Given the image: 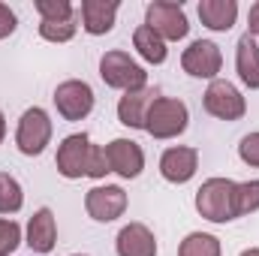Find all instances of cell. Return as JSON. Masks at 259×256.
<instances>
[{
    "mask_svg": "<svg viewBox=\"0 0 259 256\" xmlns=\"http://www.w3.org/2000/svg\"><path fill=\"white\" fill-rule=\"evenodd\" d=\"M33 9L39 12L42 21H72L75 18V6L69 0H36Z\"/></svg>",
    "mask_w": 259,
    "mask_h": 256,
    "instance_id": "603a6c76",
    "label": "cell"
},
{
    "mask_svg": "<svg viewBox=\"0 0 259 256\" xmlns=\"http://www.w3.org/2000/svg\"><path fill=\"white\" fill-rule=\"evenodd\" d=\"M52 142V118L46 109L33 106L21 115L18 130H15V145L24 157H39L46 151V145Z\"/></svg>",
    "mask_w": 259,
    "mask_h": 256,
    "instance_id": "8992f818",
    "label": "cell"
},
{
    "mask_svg": "<svg viewBox=\"0 0 259 256\" xmlns=\"http://www.w3.org/2000/svg\"><path fill=\"white\" fill-rule=\"evenodd\" d=\"M241 256H259V247H247V250H241Z\"/></svg>",
    "mask_w": 259,
    "mask_h": 256,
    "instance_id": "4dcf8cb0",
    "label": "cell"
},
{
    "mask_svg": "<svg viewBox=\"0 0 259 256\" xmlns=\"http://www.w3.org/2000/svg\"><path fill=\"white\" fill-rule=\"evenodd\" d=\"M55 106L64 121H84L94 112V88L81 78H66L55 88Z\"/></svg>",
    "mask_w": 259,
    "mask_h": 256,
    "instance_id": "52a82bcc",
    "label": "cell"
},
{
    "mask_svg": "<svg viewBox=\"0 0 259 256\" xmlns=\"http://www.w3.org/2000/svg\"><path fill=\"white\" fill-rule=\"evenodd\" d=\"M15 24H18L15 12H12V9H9L6 3H0V39L12 36V33H15Z\"/></svg>",
    "mask_w": 259,
    "mask_h": 256,
    "instance_id": "83f0119b",
    "label": "cell"
},
{
    "mask_svg": "<svg viewBox=\"0 0 259 256\" xmlns=\"http://www.w3.org/2000/svg\"><path fill=\"white\" fill-rule=\"evenodd\" d=\"M235 181L232 178H208L196 190V211L211 223H229L238 220L235 211Z\"/></svg>",
    "mask_w": 259,
    "mask_h": 256,
    "instance_id": "6da1fadb",
    "label": "cell"
},
{
    "mask_svg": "<svg viewBox=\"0 0 259 256\" xmlns=\"http://www.w3.org/2000/svg\"><path fill=\"white\" fill-rule=\"evenodd\" d=\"M220 253H223L220 238L208 235V232H190L178 247V256H220Z\"/></svg>",
    "mask_w": 259,
    "mask_h": 256,
    "instance_id": "ffe728a7",
    "label": "cell"
},
{
    "mask_svg": "<svg viewBox=\"0 0 259 256\" xmlns=\"http://www.w3.org/2000/svg\"><path fill=\"white\" fill-rule=\"evenodd\" d=\"M145 24L163 36L166 42H178L190 33V21H187V12L181 3H172V0H154L148 3L145 9Z\"/></svg>",
    "mask_w": 259,
    "mask_h": 256,
    "instance_id": "277c9868",
    "label": "cell"
},
{
    "mask_svg": "<svg viewBox=\"0 0 259 256\" xmlns=\"http://www.w3.org/2000/svg\"><path fill=\"white\" fill-rule=\"evenodd\" d=\"M202 106L211 118L217 121H241L247 115V100L241 97V91L226 81V78H214L202 97Z\"/></svg>",
    "mask_w": 259,
    "mask_h": 256,
    "instance_id": "5b68a950",
    "label": "cell"
},
{
    "mask_svg": "<svg viewBox=\"0 0 259 256\" xmlns=\"http://www.w3.org/2000/svg\"><path fill=\"white\" fill-rule=\"evenodd\" d=\"M24 205V190L21 184L9 175V172H0V214H18Z\"/></svg>",
    "mask_w": 259,
    "mask_h": 256,
    "instance_id": "44dd1931",
    "label": "cell"
},
{
    "mask_svg": "<svg viewBox=\"0 0 259 256\" xmlns=\"http://www.w3.org/2000/svg\"><path fill=\"white\" fill-rule=\"evenodd\" d=\"M58 244V220L52 208H36L33 217L27 220V247L33 253H52Z\"/></svg>",
    "mask_w": 259,
    "mask_h": 256,
    "instance_id": "5bb4252c",
    "label": "cell"
},
{
    "mask_svg": "<svg viewBox=\"0 0 259 256\" xmlns=\"http://www.w3.org/2000/svg\"><path fill=\"white\" fill-rule=\"evenodd\" d=\"M220 66H223L220 46L211 42V39H196V42H190V49H184V55H181V69L187 75H193V78L214 81Z\"/></svg>",
    "mask_w": 259,
    "mask_h": 256,
    "instance_id": "9c48e42d",
    "label": "cell"
},
{
    "mask_svg": "<svg viewBox=\"0 0 259 256\" xmlns=\"http://www.w3.org/2000/svg\"><path fill=\"white\" fill-rule=\"evenodd\" d=\"M247 27H250L247 33H250L253 39H259V0L253 3V6H250V15H247Z\"/></svg>",
    "mask_w": 259,
    "mask_h": 256,
    "instance_id": "f1b7e54d",
    "label": "cell"
},
{
    "mask_svg": "<svg viewBox=\"0 0 259 256\" xmlns=\"http://www.w3.org/2000/svg\"><path fill=\"white\" fill-rule=\"evenodd\" d=\"M133 46H136V52H139L148 64H154V66L166 64V58H169L166 39H163V36H157L148 24H139V27L133 30Z\"/></svg>",
    "mask_w": 259,
    "mask_h": 256,
    "instance_id": "d6986e66",
    "label": "cell"
},
{
    "mask_svg": "<svg viewBox=\"0 0 259 256\" xmlns=\"http://www.w3.org/2000/svg\"><path fill=\"white\" fill-rule=\"evenodd\" d=\"M3 136H6V118H3V112H0V145H3Z\"/></svg>",
    "mask_w": 259,
    "mask_h": 256,
    "instance_id": "f546056e",
    "label": "cell"
},
{
    "mask_svg": "<svg viewBox=\"0 0 259 256\" xmlns=\"http://www.w3.org/2000/svg\"><path fill=\"white\" fill-rule=\"evenodd\" d=\"M106 160H109V169L121 178H139L142 169H145V151L139 142L133 139H112L106 145Z\"/></svg>",
    "mask_w": 259,
    "mask_h": 256,
    "instance_id": "8fae6325",
    "label": "cell"
},
{
    "mask_svg": "<svg viewBox=\"0 0 259 256\" xmlns=\"http://www.w3.org/2000/svg\"><path fill=\"white\" fill-rule=\"evenodd\" d=\"M154 100H157V91L154 88L127 91L118 100V121L130 130H145V121H148V112H151Z\"/></svg>",
    "mask_w": 259,
    "mask_h": 256,
    "instance_id": "4fadbf2b",
    "label": "cell"
},
{
    "mask_svg": "<svg viewBox=\"0 0 259 256\" xmlns=\"http://www.w3.org/2000/svg\"><path fill=\"white\" fill-rule=\"evenodd\" d=\"M238 157H241L247 166L259 169V133H247V136L241 139V145H238Z\"/></svg>",
    "mask_w": 259,
    "mask_h": 256,
    "instance_id": "4316f807",
    "label": "cell"
},
{
    "mask_svg": "<svg viewBox=\"0 0 259 256\" xmlns=\"http://www.w3.org/2000/svg\"><path fill=\"white\" fill-rule=\"evenodd\" d=\"M199 169V151L196 148H166L163 157H160V175L169 181V184H187Z\"/></svg>",
    "mask_w": 259,
    "mask_h": 256,
    "instance_id": "7c38bea8",
    "label": "cell"
},
{
    "mask_svg": "<svg viewBox=\"0 0 259 256\" xmlns=\"http://www.w3.org/2000/svg\"><path fill=\"white\" fill-rule=\"evenodd\" d=\"M100 78H103L109 88L124 91V94H127V91H142V88H148V72H145V66L136 64L127 52H121V49H112V52H106V55L100 58Z\"/></svg>",
    "mask_w": 259,
    "mask_h": 256,
    "instance_id": "7a4b0ae2",
    "label": "cell"
},
{
    "mask_svg": "<svg viewBox=\"0 0 259 256\" xmlns=\"http://www.w3.org/2000/svg\"><path fill=\"white\" fill-rule=\"evenodd\" d=\"M112 169H109V160H106V148L100 145H91V157H88V178H106Z\"/></svg>",
    "mask_w": 259,
    "mask_h": 256,
    "instance_id": "484cf974",
    "label": "cell"
},
{
    "mask_svg": "<svg viewBox=\"0 0 259 256\" xmlns=\"http://www.w3.org/2000/svg\"><path fill=\"white\" fill-rule=\"evenodd\" d=\"M235 211H238V217L259 211V178L241 181L235 187Z\"/></svg>",
    "mask_w": 259,
    "mask_h": 256,
    "instance_id": "7402d4cb",
    "label": "cell"
},
{
    "mask_svg": "<svg viewBox=\"0 0 259 256\" xmlns=\"http://www.w3.org/2000/svg\"><path fill=\"white\" fill-rule=\"evenodd\" d=\"M72 256H84V253H72Z\"/></svg>",
    "mask_w": 259,
    "mask_h": 256,
    "instance_id": "1f68e13d",
    "label": "cell"
},
{
    "mask_svg": "<svg viewBox=\"0 0 259 256\" xmlns=\"http://www.w3.org/2000/svg\"><path fill=\"white\" fill-rule=\"evenodd\" d=\"M190 121V112L184 106V100H175V97H157L151 112H148V121H145V133L154 136V139H175L187 130Z\"/></svg>",
    "mask_w": 259,
    "mask_h": 256,
    "instance_id": "3957f363",
    "label": "cell"
},
{
    "mask_svg": "<svg viewBox=\"0 0 259 256\" xmlns=\"http://www.w3.org/2000/svg\"><path fill=\"white\" fill-rule=\"evenodd\" d=\"M88 157H91V139H88V133L66 136L64 142L58 145V157H55L58 172L64 178H69V181L88 175Z\"/></svg>",
    "mask_w": 259,
    "mask_h": 256,
    "instance_id": "30bf717a",
    "label": "cell"
},
{
    "mask_svg": "<svg viewBox=\"0 0 259 256\" xmlns=\"http://www.w3.org/2000/svg\"><path fill=\"white\" fill-rule=\"evenodd\" d=\"M121 3L118 0H84L81 3V27L91 36H103L115 27Z\"/></svg>",
    "mask_w": 259,
    "mask_h": 256,
    "instance_id": "9a60e30c",
    "label": "cell"
},
{
    "mask_svg": "<svg viewBox=\"0 0 259 256\" xmlns=\"http://www.w3.org/2000/svg\"><path fill=\"white\" fill-rule=\"evenodd\" d=\"M199 18L208 30L226 33L238 21V3L235 0H199Z\"/></svg>",
    "mask_w": 259,
    "mask_h": 256,
    "instance_id": "e0dca14e",
    "label": "cell"
},
{
    "mask_svg": "<svg viewBox=\"0 0 259 256\" xmlns=\"http://www.w3.org/2000/svg\"><path fill=\"white\" fill-rule=\"evenodd\" d=\"M18 244H21V226L12 217H0V256L15 253Z\"/></svg>",
    "mask_w": 259,
    "mask_h": 256,
    "instance_id": "d4e9b609",
    "label": "cell"
},
{
    "mask_svg": "<svg viewBox=\"0 0 259 256\" xmlns=\"http://www.w3.org/2000/svg\"><path fill=\"white\" fill-rule=\"evenodd\" d=\"M235 69L250 91H259V46L250 33H244L235 46Z\"/></svg>",
    "mask_w": 259,
    "mask_h": 256,
    "instance_id": "ac0fdd59",
    "label": "cell"
},
{
    "mask_svg": "<svg viewBox=\"0 0 259 256\" xmlns=\"http://www.w3.org/2000/svg\"><path fill=\"white\" fill-rule=\"evenodd\" d=\"M118 256H157V238L145 223H127L115 238Z\"/></svg>",
    "mask_w": 259,
    "mask_h": 256,
    "instance_id": "2e32d148",
    "label": "cell"
},
{
    "mask_svg": "<svg viewBox=\"0 0 259 256\" xmlns=\"http://www.w3.org/2000/svg\"><path fill=\"white\" fill-rule=\"evenodd\" d=\"M84 211L91 214V220L97 223H112L127 211V193L118 184H100L91 187L84 196Z\"/></svg>",
    "mask_w": 259,
    "mask_h": 256,
    "instance_id": "ba28073f",
    "label": "cell"
},
{
    "mask_svg": "<svg viewBox=\"0 0 259 256\" xmlns=\"http://www.w3.org/2000/svg\"><path fill=\"white\" fill-rule=\"evenodd\" d=\"M75 30H78L75 18L72 21H39V36L49 42H69L75 36Z\"/></svg>",
    "mask_w": 259,
    "mask_h": 256,
    "instance_id": "cb8c5ba5",
    "label": "cell"
}]
</instances>
